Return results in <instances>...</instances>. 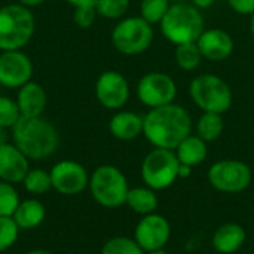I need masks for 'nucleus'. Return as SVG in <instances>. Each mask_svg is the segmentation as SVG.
Here are the masks:
<instances>
[{"label": "nucleus", "mask_w": 254, "mask_h": 254, "mask_svg": "<svg viewBox=\"0 0 254 254\" xmlns=\"http://www.w3.org/2000/svg\"><path fill=\"white\" fill-rule=\"evenodd\" d=\"M176 97L177 83L164 71H149L137 83V98L149 109L171 104Z\"/></svg>", "instance_id": "9d476101"}, {"label": "nucleus", "mask_w": 254, "mask_h": 254, "mask_svg": "<svg viewBox=\"0 0 254 254\" xmlns=\"http://www.w3.org/2000/svg\"><path fill=\"white\" fill-rule=\"evenodd\" d=\"M171 6V0H141L140 1V16L147 22L159 24Z\"/></svg>", "instance_id": "a878e982"}, {"label": "nucleus", "mask_w": 254, "mask_h": 254, "mask_svg": "<svg viewBox=\"0 0 254 254\" xmlns=\"http://www.w3.org/2000/svg\"><path fill=\"white\" fill-rule=\"evenodd\" d=\"M12 143L30 159L42 161L52 156L60 144L57 128L43 116H21L10 129Z\"/></svg>", "instance_id": "f03ea898"}, {"label": "nucleus", "mask_w": 254, "mask_h": 254, "mask_svg": "<svg viewBox=\"0 0 254 254\" xmlns=\"http://www.w3.org/2000/svg\"><path fill=\"white\" fill-rule=\"evenodd\" d=\"M162 36L173 45L195 43L205 30L204 16L192 3H171L165 16L159 22Z\"/></svg>", "instance_id": "7ed1b4c3"}, {"label": "nucleus", "mask_w": 254, "mask_h": 254, "mask_svg": "<svg viewBox=\"0 0 254 254\" xmlns=\"http://www.w3.org/2000/svg\"><path fill=\"white\" fill-rule=\"evenodd\" d=\"M225 129L223 118L220 113H210V112H202L196 122V135L202 138L205 143H213L216 141Z\"/></svg>", "instance_id": "5701e85b"}, {"label": "nucleus", "mask_w": 254, "mask_h": 254, "mask_svg": "<svg viewBox=\"0 0 254 254\" xmlns=\"http://www.w3.org/2000/svg\"><path fill=\"white\" fill-rule=\"evenodd\" d=\"M143 118V135L153 147L174 150L192 134V118L180 104L171 103L162 107L149 109Z\"/></svg>", "instance_id": "f257e3e1"}, {"label": "nucleus", "mask_w": 254, "mask_h": 254, "mask_svg": "<svg viewBox=\"0 0 254 254\" xmlns=\"http://www.w3.org/2000/svg\"><path fill=\"white\" fill-rule=\"evenodd\" d=\"M190 100L202 112L223 115L232 106V89L226 80L213 73H202L192 79L189 85Z\"/></svg>", "instance_id": "39448f33"}, {"label": "nucleus", "mask_w": 254, "mask_h": 254, "mask_svg": "<svg viewBox=\"0 0 254 254\" xmlns=\"http://www.w3.org/2000/svg\"><path fill=\"white\" fill-rule=\"evenodd\" d=\"M144 254H168L164 249L162 250H155V252H147V253H144Z\"/></svg>", "instance_id": "a19ab883"}, {"label": "nucleus", "mask_w": 254, "mask_h": 254, "mask_svg": "<svg viewBox=\"0 0 254 254\" xmlns=\"http://www.w3.org/2000/svg\"><path fill=\"white\" fill-rule=\"evenodd\" d=\"M19 118L21 113L16 101L9 97L0 95V128L12 129V127L18 122Z\"/></svg>", "instance_id": "7c9ffc66"}, {"label": "nucleus", "mask_w": 254, "mask_h": 254, "mask_svg": "<svg viewBox=\"0 0 254 254\" xmlns=\"http://www.w3.org/2000/svg\"><path fill=\"white\" fill-rule=\"evenodd\" d=\"M177 1H185V0H171V3H177Z\"/></svg>", "instance_id": "79ce46f5"}, {"label": "nucleus", "mask_w": 254, "mask_h": 254, "mask_svg": "<svg viewBox=\"0 0 254 254\" xmlns=\"http://www.w3.org/2000/svg\"><path fill=\"white\" fill-rule=\"evenodd\" d=\"M46 0H18V3L27 6V7H31V6H39L42 3H45Z\"/></svg>", "instance_id": "4c0bfd02"}, {"label": "nucleus", "mask_w": 254, "mask_h": 254, "mask_svg": "<svg viewBox=\"0 0 254 254\" xmlns=\"http://www.w3.org/2000/svg\"><path fill=\"white\" fill-rule=\"evenodd\" d=\"M207 144L208 143H205L198 135L190 134L174 149V153L182 165H189L193 168L196 165H201L207 159L208 155Z\"/></svg>", "instance_id": "aec40b11"}, {"label": "nucleus", "mask_w": 254, "mask_h": 254, "mask_svg": "<svg viewBox=\"0 0 254 254\" xmlns=\"http://www.w3.org/2000/svg\"><path fill=\"white\" fill-rule=\"evenodd\" d=\"M153 27L141 16L122 18L112 30V43L124 55H140L153 42Z\"/></svg>", "instance_id": "0eeeda50"}, {"label": "nucleus", "mask_w": 254, "mask_h": 254, "mask_svg": "<svg viewBox=\"0 0 254 254\" xmlns=\"http://www.w3.org/2000/svg\"><path fill=\"white\" fill-rule=\"evenodd\" d=\"M15 101L18 104L21 116L34 118L43 115L48 104V95L40 83L30 80L18 89Z\"/></svg>", "instance_id": "f3484780"}, {"label": "nucleus", "mask_w": 254, "mask_h": 254, "mask_svg": "<svg viewBox=\"0 0 254 254\" xmlns=\"http://www.w3.org/2000/svg\"><path fill=\"white\" fill-rule=\"evenodd\" d=\"M36 21L33 12L21 4L10 3L0 7V51H19L33 37Z\"/></svg>", "instance_id": "20e7f679"}, {"label": "nucleus", "mask_w": 254, "mask_h": 254, "mask_svg": "<svg viewBox=\"0 0 254 254\" xmlns=\"http://www.w3.org/2000/svg\"><path fill=\"white\" fill-rule=\"evenodd\" d=\"M129 9V0H98L97 15L107 19H122Z\"/></svg>", "instance_id": "c85d7f7f"}, {"label": "nucleus", "mask_w": 254, "mask_h": 254, "mask_svg": "<svg viewBox=\"0 0 254 254\" xmlns=\"http://www.w3.org/2000/svg\"><path fill=\"white\" fill-rule=\"evenodd\" d=\"M49 173L52 180V189H55L61 195L74 196L88 189L89 174L86 168L76 161H60L51 168Z\"/></svg>", "instance_id": "9b49d317"}, {"label": "nucleus", "mask_w": 254, "mask_h": 254, "mask_svg": "<svg viewBox=\"0 0 254 254\" xmlns=\"http://www.w3.org/2000/svg\"><path fill=\"white\" fill-rule=\"evenodd\" d=\"M196 45L202 54V58L213 63L228 60L235 48L232 36L222 28H205L196 40Z\"/></svg>", "instance_id": "2eb2a0df"}, {"label": "nucleus", "mask_w": 254, "mask_h": 254, "mask_svg": "<svg viewBox=\"0 0 254 254\" xmlns=\"http://www.w3.org/2000/svg\"><path fill=\"white\" fill-rule=\"evenodd\" d=\"M30 170V159L13 144H0V180L16 185L22 183Z\"/></svg>", "instance_id": "dca6fc26"}, {"label": "nucleus", "mask_w": 254, "mask_h": 254, "mask_svg": "<svg viewBox=\"0 0 254 254\" xmlns=\"http://www.w3.org/2000/svg\"><path fill=\"white\" fill-rule=\"evenodd\" d=\"M210 185L225 193H238L246 190L253 180L252 168L238 159H222L214 162L208 170Z\"/></svg>", "instance_id": "1a4fd4ad"}, {"label": "nucleus", "mask_w": 254, "mask_h": 254, "mask_svg": "<svg viewBox=\"0 0 254 254\" xmlns=\"http://www.w3.org/2000/svg\"><path fill=\"white\" fill-rule=\"evenodd\" d=\"M129 83L116 70L103 71L95 82V97L109 110H121L129 100Z\"/></svg>", "instance_id": "ddd939ff"}, {"label": "nucleus", "mask_w": 254, "mask_h": 254, "mask_svg": "<svg viewBox=\"0 0 254 254\" xmlns=\"http://www.w3.org/2000/svg\"><path fill=\"white\" fill-rule=\"evenodd\" d=\"M250 34H252L254 40V13L250 16Z\"/></svg>", "instance_id": "58836bf2"}, {"label": "nucleus", "mask_w": 254, "mask_h": 254, "mask_svg": "<svg viewBox=\"0 0 254 254\" xmlns=\"http://www.w3.org/2000/svg\"><path fill=\"white\" fill-rule=\"evenodd\" d=\"M88 189L97 204L104 208H118L127 202L129 190L125 174L113 165H100L89 176Z\"/></svg>", "instance_id": "423d86ee"}, {"label": "nucleus", "mask_w": 254, "mask_h": 254, "mask_svg": "<svg viewBox=\"0 0 254 254\" xmlns=\"http://www.w3.org/2000/svg\"><path fill=\"white\" fill-rule=\"evenodd\" d=\"M9 138H12V135H9V129L0 128V144L9 143Z\"/></svg>", "instance_id": "e433bc0d"}, {"label": "nucleus", "mask_w": 254, "mask_h": 254, "mask_svg": "<svg viewBox=\"0 0 254 254\" xmlns=\"http://www.w3.org/2000/svg\"><path fill=\"white\" fill-rule=\"evenodd\" d=\"M33 63L27 54L19 51L0 52V85L10 89H19L31 80Z\"/></svg>", "instance_id": "4468645a"}, {"label": "nucleus", "mask_w": 254, "mask_h": 254, "mask_svg": "<svg viewBox=\"0 0 254 254\" xmlns=\"http://www.w3.org/2000/svg\"><path fill=\"white\" fill-rule=\"evenodd\" d=\"M25 254H52L51 252H46V250H31Z\"/></svg>", "instance_id": "ea45409f"}, {"label": "nucleus", "mask_w": 254, "mask_h": 254, "mask_svg": "<svg viewBox=\"0 0 254 254\" xmlns=\"http://www.w3.org/2000/svg\"><path fill=\"white\" fill-rule=\"evenodd\" d=\"M171 238L170 222L156 213L141 216L134 229V240L144 253L162 250Z\"/></svg>", "instance_id": "f8f14e48"}, {"label": "nucleus", "mask_w": 254, "mask_h": 254, "mask_svg": "<svg viewBox=\"0 0 254 254\" xmlns=\"http://www.w3.org/2000/svg\"><path fill=\"white\" fill-rule=\"evenodd\" d=\"M246 238H247V234L241 225L225 223L214 231L211 237V246L217 253L234 254L240 249H243Z\"/></svg>", "instance_id": "6ab92c4d"}, {"label": "nucleus", "mask_w": 254, "mask_h": 254, "mask_svg": "<svg viewBox=\"0 0 254 254\" xmlns=\"http://www.w3.org/2000/svg\"><path fill=\"white\" fill-rule=\"evenodd\" d=\"M214 1H216V0H190V3H192L195 7H198L199 10H204V9L211 7V6L214 4Z\"/></svg>", "instance_id": "f704fd0d"}, {"label": "nucleus", "mask_w": 254, "mask_h": 254, "mask_svg": "<svg viewBox=\"0 0 254 254\" xmlns=\"http://www.w3.org/2000/svg\"><path fill=\"white\" fill-rule=\"evenodd\" d=\"M97 18V10L95 7H77L74 9L73 19L77 27L80 28H89Z\"/></svg>", "instance_id": "2f4dec72"}, {"label": "nucleus", "mask_w": 254, "mask_h": 254, "mask_svg": "<svg viewBox=\"0 0 254 254\" xmlns=\"http://www.w3.org/2000/svg\"><path fill=\"white\" fill-rule=\"evenodd\" d=\"M174 58H176V64L180 70L185 71H193L199 67L202 58V54L195 43H185V45H179L176 46V52H174Z\"/></svg>", "instance_id": "b1692460"}, {"label": "nucleus", "mask_w": 254, "mask_h": 254, "mask_svg": "<svg viewBox=\"0 0 254 254\" xmlns=\"http://www.w3.org/2000/svg\"><path fill=\"white\" fill-rule=\"evenodd\" d=\"M125 204L134 213L140 216H147V214L156 213L158 205H159V198L156 195V190L147 186H137L128 190Z\"/></svg>", "instance_id": "4be33fe9"}, {"label": "nucleus", "mask_w": 254, "mask_h": 254, "mask_svg": "<svg viewBox=\"0 0 254 254\" xmlns=\"http://www.w3.org/2000/svg\"><path fill=\"white\" fill-rule=\"evenodd\" d=\"M179 168L180 162L174 150L155 147L144 156L140 174L144 186L158 192L168 189L176 183L179 179Z\"/></svg>", "instance_id": "6e6552de"}, {"label": "nucleus", "mask_w": 254, "mask_h": 254, "mask_svg": "<svg viewBox=\"0 0 254 254\" xmlns=\"http://www.w3.org/2000/svg\"><path fill=\"white\" fill-rule=\"evenodd\" d=\"M68 4H71L74 9L77 7H95L98 0H65Z\"/></svg>", "instance_id": "72a5a7b5"}, {"label": "nucleus", "mask_w": 254, "mask_h": 254, "mask_svg": "<svg viewBox=\"0 0 254 254\" xmlns=\"http://www.w3.org/2000/svg\"><path fill=\"white\" fill-rule=\"evenodd\" d=\"M21 199L12 183L0 180V216L12 217Z\"/></svg>", "instance_id": "cd10ccee"}, {"label": "nucleus", "mask_w": 254, "mask_h": 254, "mask_svg": "<svg viewBox=\"0 0 254 254\" xmlns=\"http://www.w3.org/2000/svg\"><path fill=\"white\" fill-rule=\"evenodd\" d=\"M12 217L19 229H34L43 223L46 217V208L39 199L28 198L19 202Z\"/></svg>", "instance_id": "412c9836"}, {"label": "nucleus", "mask_w": 254, "mask_h": 254, "mask_svg": "<svg viewBox=\"0 0 254 254\" xmlns=\"http://www.w3.org/2000/svg\"><path fill=\"white\" fill-rule=\"evenodd\" d=\"M190 174H192V167H189V165H182V164H180V168H179V179H188Z\"/></svg>", "instance_id": "c9c22d12"}, {"label": "nucleus", "mask_w": 254, "mask_h": 254, "mask_svg": "<svg viewBox=\"0 0 254 254\" xmlns=\"http://www.w3.org/2000/svg\"><path fill=\"white\" fill-rule=\"evenodd\" d=\"M101 254H144V252L134 238L113 237L104 243Z\"/></svg>", "instance_id": "bb28decb"}, {"label": "nucleus", "mask_w": 254, "mask_h": 254, "mask_svg": "<svg viewBox=\"0 0 254 254\" xmlns=\"http://www.w3.org/2000/svg\"><path fill=\"white\" fill-rule=\"evenodd\" d=\"M19 228L15 223L13 217L0 216V253L13 247L19 237Z\"/></svg>", "instance_id": "c756f323"}, {"label": "nucleus", "mask_w": 254, "mask_h": 254, "mask_svg": "<svg viewBox=\"0 0 254 254\" xmlns=\"http://www.w3.org/2000/svg\"><path fill=\"white\" fill-rule=\"evenodd\" d=\"M143 127H144V118L135 112H128V110H118L109 122L110 134L122 141H131L138 135H141Z\"/></svg>", "instance_id": "a211bd4d"}, {"label": "nucleus", "mask_w": 254, "mask_h": 254, "mask_svg": "<svg viewBox=\"0 0 254 254\" xmlns=\"http://www.w3.org/2000/svg\"><path fill=\"white\" fill-rule=\"evenodd\" d=\"M25 190L31 195H43L52 189L51 173L42 168H30L22 180Z\"/></svg>", "instance_id": "393cba45"}, {"label": "nucleus", "mask_w": 254, "mask_h": 254, "mask_svg": "<svg viewBox=\"0 0 254 254\" xmlns=\"http://www.w3.org/2000/svg\"><path fill=\"white\" fill-rule=\"evenodd\" d=\"M229 7L243 16H252L254 13V0H228Z\"/></svg>", "instance_id": "473e14b6"}]
</instances>
